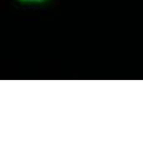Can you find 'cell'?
<instances>
[{
  "instance_id": "1",
  "label": "cell",
  "mask_w": 143,
  "mask_h": 150,
  "mask_svg": "<svg viewBox=\"0 0 143 150\" xmlns=\"http://www.w3.org/2000/svg\"><path fill=\"white\" fill-rule=\"evenodd\" d=\"M50 0H16L18 4L21 5H44Z\"/></svg>"
}]
</instances>
